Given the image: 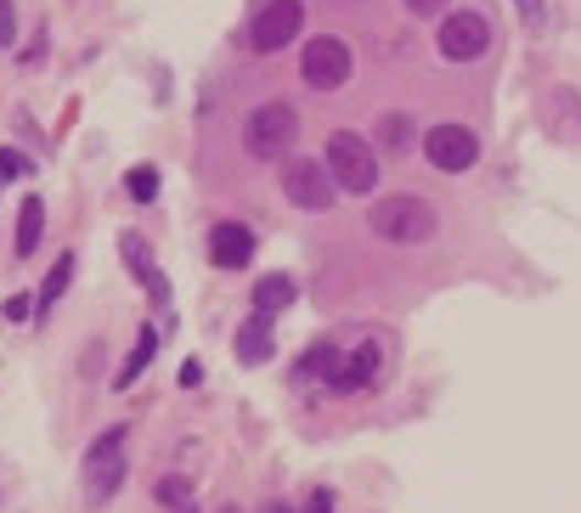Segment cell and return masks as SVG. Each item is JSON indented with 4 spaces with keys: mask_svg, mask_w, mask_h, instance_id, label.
I'll use <instances>...</instances> for the list:
<instances>
[{
    "mask_svg": "<svg viewBox=\"0 0 581 513\" xmlns=\"http://www.w3.org/2000/svg\"><path fill=\"white\" fill-rule=\"evenodd\" d=\"M378 367H384V350L378 345H356L345 356V367H338V379H333V395H356L378 379Z\"/></svg>",
    "mask_w": 581,
    "mask_h": 513,
    "instance_id": "cell-11",
    "label": "cell"
},
{
    "mask_svg": "<svg viewBox=\"0 0 581 513\" xmlns=\"http://www.w3.org/2000/svg\"><path fill=\"white\" fill-rule=\"evenodd\" d=\"M514 7H519L525 29H548V0H514Z\"/></svg>",
    "mask_w": 581,
    "mask_h": 513,
    "instance_id": "cell-20",
    "label": "cell"
},
{
    "mask_svg": "<svg viewBox=\"0 0 581 513\" xmlns=\"http://www.w3.org/2000/svg\"><path fill=\"white\" fill-rule=\"evenodd\" d=\"M423 159L441 175H463V170H474L480 142H474V130H463V124H429L423 130Z\"/></svg>",
    "mask_w": 581,
    "mask_h": 513,
    "instance_id": "cell-7",
    "label": "cell"
},
{
    "mask_svg": "<svg viewBox=\"0 0 581 513\" xmlns=\"http://www.w3.org/2000/svg\"><path fill=\"white\" fill-rule=\"evenodd\" d=\"M300 142V113L288 102H260L249 119H244V153L260 159V164H277L288 159Z\"/></svg>",
    "mask_w": 581,
    "mask_h": 513,
    "instance_id": "cell-2",
    "label": "cell"
},
{
    "mask_svg": "<svg viewBox=\"0 0 581 513\" xmlns=\"http://www.w3.org/2000/svg\"><path fill=\"white\" fill-rule=\"evenodd\" d=\"M40 231H45V204L40 198H23L18 204V260L40 249Z\"/></svg>",
    "mask_w": 581,
    "mask_h": 513,
    "instance_id": "cell-17",
    "label": "cell"
},
{
    "mask_svg": "<svg viewBox=\"0 0 581 513\" xmlns=\"http://www.w3.org/2000/svg\"><path fill=\"white\" fill-rule=\"evenodd\" d=\"M288 305H294V276H282V271L260 276V283H255V310H260V316H277V310H288Z\"/></svg>",
    "mask_w": 581,
    "mask_h": 513,
    "instance_id": "cell-15",
    "label": "cell"
},
{
    "mask_svg": "<svg viewBox=\"0 0 581 513\" xmlns=\"http://www.w3.org/2000/svg\"><path fill=\"white\" fill-rule=\"evenodd\" d=\"M68 283H74V254H57V265L45 271V288H40V299H34V316H52V305L68 294Z\"/></svg>",
    "mask_w": 581,
    "mask_h": 513,
    "instance_id": "cell-16",
    "label": "cell"
},
{
    "mask_svg": "<svg viewBox=\"0 0 581 513\" xmlns=\"http://www.w3.org/2000/svg\"><path fill=\"white\" fill-rule=\"evenodd\" d=\"M407 12H412V18H441L446 0H407Z\"/></svg>",
    "mask_w": 581,
    "mask_h": 513,
    "instance_id": "cell-24",
    "label": "cell"
},
{
    "mask_svg": "<svg viewBox=\"0 0 581 513\" xmlns=\"http://www.w3.org/2000/svg\"><path fill=\"white\" fill-rule=\"evenodd\" d=\"M322 164H327V175H333L338 193L367 198L373 186H378V153H373V142H362L356 130H333V135H327Z\"/></svg>",
    "mask_w": 581,
    "mask_h": 513,
    "instance_id": "cell-1",
    "label": "cell"
},
{
    "mask_svg": "<svg viewBox=\"0 0 581 513\" xmlns=\"http://www.w3.org/2000/svg\"><path fill=\"white\" fill-rule=\"evenodd\" d=\"M277 513H288V507H277Z\"/></svg>",
    "mask_w": 581,
    "mask_h": 513,
    "instance_id": "cell-28",
    "label": "cell"
},
{
    "mask_svg": "<svg viewBox=\"0 0 581 513\" xmlns=\"http://www.w3.org/2000/svg\"><path fill=\"white\" fill-rule=\"evenodd\" d=\"M333 175H327V164L322 159H288L282 164V198L294 204V209H305V215H322V209H333Z\"/></svg>",
    "mask_w": 581,
    "mask_h": 513,
    "instance_id": "cell-4",
    "label": "cell"
},
{
    "mask_svg": "<svg viewBox=\"0 0 581 513\" xmlns=\"http://www.w3.org/2000/svg\"><path fill=\"white\" fill-rule=\"evenodd\" d=\"M300 74H305L311 90H338L351 79V45L333 40V34H316L305 45V57H300Z\"/></svg>",
    "mask_w": 581,
    "mask_h": 513,
    "instance_id": "cell-8",
    "label": "cell"
},
{
    "mask_svg": "<svg viewBox=\"0 0 581 513\" xmlns=\"http://www.w3.org/2000/svg\"><path fill=\"white\" fill-rule=\"evenodd\" d=\"M209 260H215L220 271H244V265L255 260V231L237 226V220H220V226L209 231Z\"/></svg>",
    "mask_w": 581,
    "mask_h": 513,
    "instance_id": "cell-10",
    "label": "cell"
},
{
    "mask_svg": "<svg viewBox=\"0 0 581 513\" xmlns=\"http://www.w3.org/2000/svg\"><path fill=\"white\" fill-rule=\"evenodd\" d=\"M181 384H186V390H198V384H204V367H198V361H186V367H181Z\"/></svg>",
    "mask_w": 581,
    "mask_h": 513,
    "instance_id": "cell-27",
    "label": "cell"
},
{
    "mask_svg": "<svg viewBox=\"0 0 581 513\" xmlns=\"http://www.w3.org/2000/svg\"><path fill=\"white\" fill-rule=\"evenodd\" d=\"M119 485H125V429L114 424V429H103V440L85 451V496L108 502Z\"/></svg>",
    "mask_w": 581,
    "mask_h": 513,
    "instance_id": "cell-5",
    "label": "cell"
},
{
    "mask_svg": "<svg viewBox=\"0 0 581 513\" xmlns=\"http://www.w3.org/2000/svg\"><path fill=\"white\" fill-rule=\"evenodd\" d=\"M153 356H159V334H153V328H141V334H136V350H130V361L114 372V390H130V384L141 379V372L153 367Z\"/></svg>",
    "mask_w": 581,
    "mask_h": 513,
    "instance_id": "cell-14",
    "label": "cell"
},
{
    "mask_svg": "<svg viewBox=\"0 0 581 513\" xmlns=\"http://www.w3.org/2000/svg\"><path fill=\"white\" fill-rule=\"evenodd\" d=\"M271 356V316H249V321H237V361H249V367H260Z\"/></svg>",
    "mask_w": 581,
    "mask_h": 513,
    "instance_id": "cell-13",
    "label": "cell"
},
{
    "mask_svg": "<svg viewBox=\"0 0 581 513\" xmlns=\"http://www.w3.org/2000/svg\"><path fill=\"white\" fill-rule=\"evenodd\" d=\"M305 513H333V491H311L305 496Z\"/></svg>",
    "mask_w": 581,
    "mask_h": 513,
    "instance_id": "cell-26",
    "label": "cell"
},
{
    "mask_svg": "<svg viewBox=\"0 0 581 513\" xmlns=\"http://www.w3.org/2000/svg\"><path fill=\"white\" fill-rule=\"evenodd\" d=\"M434 40H441L446 63H474V57H486V45H492V18L486 12H446Z\"/></svg>",
    "mask_w": 581,
    "mask_h": 513,
    "instance_id": "cell-6",
    "label": "cell"
},
{
    "mask_svg": "<svg viewBox=\"0 0 581 513\" xmlns=\"http://www.w3.org/2000/svg\"><path fill=\"white\" fill-rule=\"evenodd\" d=\"M300 29H305V7H300V0H271V7L249 23V45H255V52H282L288 40H300Z\"/></svg>",
    "mask_w": 581,
    "mask_h": 513,
    "instance_id": "cell-9",
    "label": "cell"
},
{
    "mask_svg": "<svg viewBox=\"0 0 581 513\" xmlns=\"http://www.w3.org/2000/svg\"><path fill=\"white\" fill-rule=\"evenodd\" d=\"M367 226L384 243H429L434 238V209L423 198H412V193H390V198H378L367 209Z\"/></svg>",
    "mask_w": 581,
    "mask_h": 513,
    "instance_id": "cell-3",
    "label": "cell"
},
{
    "mask_svg": "<svg viewBox=\"0 0 581 513\" xmlns=\"http://www.w3.org/2000/svg\"><path fill=\"white\" fill-rule=\"evenodd\" d=\"M186 496H192V485H186V480H175V474H170V480H159V502H170V507H181Z\"/></svg>",
    "mask_w": 581,
    "mask_h": 513,
    "instance_id": "cell-22",
    "label": "cell"
},
{
    "mask_svg": "<svg viewBox=\"0 0 581 513\" xmlns=\"http://www.w3.org/2000/svg\"><path fill=\"white\" fill-rule=\"evenodd\" d=\"M384 135H390V142L401 148V142H407V113H390V124H384Z\"/></svg>",
    "mask_w": 581,
    "mask_h": 513,
    "instance_id": "cell-25",
    "label": "cell"
},
{
    "mask_svg": "<svg viewBox=\"0 0 581 513\" xmlns=\"http://www.w3.org/2000/svg\"><path fill=\"white\" fill-rule=\"evenodd\" d=\"M29 310H34V305H29V294H12L7 305H0V316H7V321H23Z\"/></svg>",
    "mask_w": 581,
    "mask_h": 513,
    "instance_id": "cell-23",
    "label": "cell"
},
{
    "mask_svg": "<svg viewBox=\"0 0 581 513\" xmlns=\"http://www.w3.org/2000/svg\"><path fill=\"white\" fill-rule=\"evenodd\" d=\"M34 164L18 153V148H0V181H18V175H29Z\"/></svg>",
    "mask_w": 581,
    "mask_h": 513,
    "instance_id": "cell-19",
    "label": "cell"
},
{
    "mask_svg": "<svg viewBox=\"0 0 581 513\" xmlns=\"http://www.w3.org/2000/svg\"><path fill=\"white\" fill-rule=\"evenodd\" d=\"M12 40H18V7L12 0H0V52H7Z\"/></svg>",
    "mask_w": 581,
    "mask_h": 513,
    "instance_id": "cell-21",
    "label": "cell"
},
{
    "mask_svg": "<svg viewBox=\"0 0 581 513\" xmlns=\"http://www.w3.org/2000/svg\"><path fill=\"white\" fill-rule=\"evenodd\" d=\"M125 193H130L136 204H153V198H159V170H130V175H125Z\"/></svg>",
    "mask_w": 581,
    "mask_h": 513,
    "instance_id": "cell-18",
    "label": "cell"
},
{
    "mask_svg": "<svg viewBox=\"0 0 581 513\" xmlns=\"http://www.w3.org/2000/svg\"><path fill=\"white\" fill-rule=\"evenodd\" d=\"M338 367H345V350H338V345H311L300 361H294V384L305 390V384H327L333 390V379H338Z\"/></svg>",
    "mask_w": 581,
    "mask_h": 513,
    "instance_id": "cell-12",
    "label": "cell"
}]
</instances>
